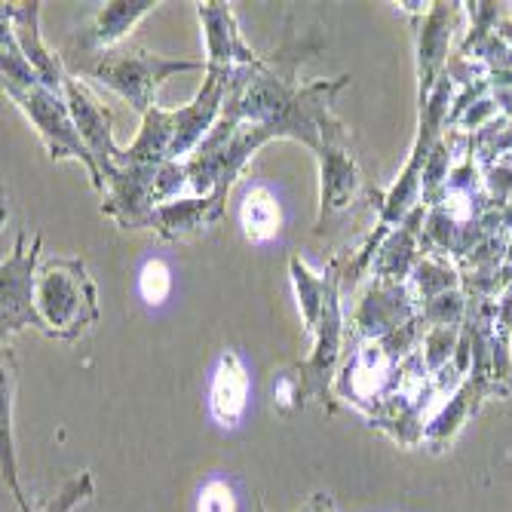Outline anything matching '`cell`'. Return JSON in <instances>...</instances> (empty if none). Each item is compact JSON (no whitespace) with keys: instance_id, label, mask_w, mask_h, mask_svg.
<instances>
[{"instance_id":"6da1fadb","label":"cell","mask_w":512,"mask_h":512,"mask_svg":"<svg viewBox=\"0 0 512 512\" xmlns=\"http://www.w3.org/2000/svg\"><path fill=\"white\" fill-rule=\"evenodd\" d=\"M230 83H234V74L206 71V80L191 105H184L178 111H163L154 105L142 117V132H138L132 148H126V166L129 163L163 166V163H175L181 154L194 151L200 138L212 129L221 102L230 96Z\"/></svg>"},{"instance_id":"7a4b0ae2","label":"cell","mask_w":512,"mask_h":512,"mask_svg":"<svg viewBox=\"0 0 512 512\" xmlns=\"http://www.w3.org/2000/svg\"><path fill=\"white\" fill-rule=\"evenodd\" d=\"M200 68L206 65L191 59L154 56L142 50V46H114V50L105 53H77L74 59V71L96 77L99 83L114 89L142 117L154 108V92L166 77L181 71H200Z\"/></svg>"},{"instance_id":"3957f363","label":"cell","mask_w":512,"mask_h":512,"mask_svg":"<svg viewBox=\"0 0 512 512\" xmlns=\"http://www.w3.org/2000/svg\"><path fill=\"white\" fill-rule=\"evenodd\" d=\"M34 304L43 322V335L50 338L71 341L86 325L99 319L96 283L86 273V264L77 258H56L43 264L34 289Z\"/></svg>"},{"instance_id":"277c9868","label":"cell","mask_w":512,"mask_h":512,"mask_svg":"<svg viewBox=\"0 0 512 512\" xmlns=\"http://www.w3.org/2000/svg\"><path fill=\"white\" fill-rule=\"evenodd\" d=\"M4 92L22 108V114L37 126L43 145H46V151H50L53 160H77V163H83V169L92 178V188H99V191L105 188V175H102L96 157H92V151L86 148L62 92L46 89L43 83L7 86Z\"/></svg>"},{"instance_id":"5b68a950","label":"cell","mask_w":512,"mask_h":512,"mask_svg":"<svg viewBox=\"0 0 512 512\" xmlns=\"http://www.w3.org/2000/svg\"><path fill=\"white\" fill-rule=\"evenodd\" d=\"M184 178H188V169L178 166V163H163V166L129 163V166H120L117 175L108 178L111 191H108L102 212L117 218V224L126 230L148 227L154 209L175 200Z\"/></svg>"},{"instance_id":"8992f818","label":"cell","mask_w":512,"mask_h":512,"mask_svg":"<svg viewBox=\"0 0 512 512\" xmlns=\"http://www.w3.org/2000/svg\"><path fill=\"white\" fill-rule=\"evenodd\" d=\"M338 283H341V264L332 261L329 264V295H325V307L322 316L313 329V341L316 350L313 356L295 368L292 375L298 381V393L301 402L304 399H319V402H332V378H335V365L341 356V295H338Z\"/></svg>"},{"instance_id":"52a82bcc","label":"cell","mask_w":512,"mask_h":512,"mask_svg":"<svg viewBox=\"0 0 512 512\" xmlns=\"http://www.w3.org/2000/svg\"><path fill=\"white\" fill-rule=\"evenodd\" d=\"M37 252H40V234H34V240L28 246V234L22 230L16 237L13 252L4 258V267H0V276H4V344H7V338H13L22 329L43 332V322H40V313L34 304Z\"/></svg>"},{"instance_id":"ba28073f","label":"cell","mask_w":512,"mask_h":512,"mask_svg":"<svg viewBox=\"0 0 512 512\" xmlns=\"http://www.w3.org/2000/svg\"><path fill=\"white\" fill-rule=\"evenodd\" d=\"M319 169H322V206H319V230L325 221L350 209L362 188V175L356 169L353 154L347 151V132L335 120L322 132V151H319Z\"/></svg>"},{"instance_id":"9c48e42d","label":"cell","mask_w":512,"mask_h":512,"mask_svg":"<svg viewBox=\"0 0 512 512\" xmlns=\"http://www.w3.org/2000/svg\"><path fill=\"white\" fill-rule=\"evenodd\" d=\"M65 102L71 108V117L83 135L86 148L92 151V157H96L105 181L117 175L120 166H126V151H120L114 145V120H111V111L92 96V92L77 80V77H68L65 80Z\"/></svg>"},{"instance_id":"30bf717a","label":"cell","mask_w":512,"mask_h":512,"mask_svg":"<svg viewBox=\"0 0 512 512\" xmlns=\"http://www.w3.org/2000/svg\"><path fill=\"white\" fill-rule=\"evenodd\" d=\"M200 22L206 28V71L237 74L240 68H258L264 59L243 40L234 10L224 4H200Z\"/></svg>"},{"instance_id":"8fae6325","label":"cell","mask_w":512,"mask_h":512,"mask_svg":"<svg viewBox=\"0 0 512 512\" xmlns=\"http://www.w3.org/2000/svg\"><path fill=\"white\" fill-rule=\"evenodd\" d=\"M37 19H40V4H37V0H34V4H4V22L13 28V37L19 43L22 56L37 71V77L43 80L46 89L62 92V96H65L68 74L62 71V62L53 56L50 46L40 40Z\"/></svg>"},{"instance_id":"7c38bea8","label":"cell","mask_w":512,"mask_h":512,"mask_svg":"<svg viewBox=\"0 0 512 512\" xmlns=\"http://www.w3.org/2000/svg\"><path fill=\"white\" fill-rule=\"evenodd\" d=\"M457 4H433L427 19L417 31V74H421V108L430 102L436 77L442 74L445 56H448V40L457 19Z\"/></svg>"},{"instance_id":"4fadbf2b","label":"cell","mask_w":512,"mask_h":512,"mask_svg":"<svg viewBox=\"0 0 512 512\" xmlns=\"http://www.w3.org/2000/svg\"><path fill=\"white\" fill-rule=\"evenodd\" d=\"M224 200L227 191H212L209 197H194V200H169L154 209L151 224L163 240H184L197 234V230L209 227L224 215Z\"/></svg>"},{"instance_id":"5bb4252c","label":"cell","mask_w":512,"mask_h":512,"mask_svg":"<svg viewBox=\"0 0 512 512\" xmlns=\"http://www.w3.org/2000/svg\"><path fill=\"white\" fill-rule=\"evenodd\" d=\"M157 4L154 0H120V4H108L105 10L96 13V19L89 22L86 31H80V53H105L129 34V28L148 16Z\"/></svg>"},{"instance_id":"9a60e30c","label":"cell","mask_w":512,"mask_h":512,"mask_svg":"<svg viewBox=\"0 0 512 512\" xmlns=\"http://www.w3.org/2000/svg\"><path fill=\"white\" fill-rule=\"evenodd\" d=\"M488 393H500V390H497V384H488L485 375H473V378L463 381V387L454 393V399L442 408V414L427 427L424 442H427L433 451L445 448V445L460 433V427L470 421V414L479 411V405H482V399H485Z\"/></svg>"},{"instance_id":"2e32d148","label":"cell","mask_w":512,"mask_h":512,"mask_svg":"<svg viewBox=\"0 0 512 512\" xmlns=\"http://www.w3.org/2000/svg\"><path fill=\"white\" fill-rule=\"evenodd\" d=\"M246 393H249V378L240 356L234 350H227L218 362L212 393H209V408L212 417L221 427H237L240 417L246 411Z\"/></svg>"},{"instance_id":"e0dca14e","label":"cell","mask_w":512,"mask_h":512,"mask_svg":"<svg viewBox=\"0 0 512 512\" xmlns=\"http://www.w3.org/2000/svg\"><path fill=\"white\" fill-rule=\"evenodd\" d=\"M13 408H16V359L10 347H4V405H0V454H4V482L19 503L22 512H40L28 503L19 485V463H16V433H13Z\"/></svg>"},{"instance_id":"ac0fdd59","label":"cell","mask_w":512,"mask_h":512,"mask_svg":"<svg viewBox=\"0 0 512 512\" xmlns=\"http://www.w3.org/2000/svg\"><path fill=\"white\" fill-rule=\"evenodd\" d=\"M289 270H292L298 307H301V316H304V332L313 335L316 322L322 316V307H325V295H329V270H325L322 276H316V273H310V267L301 258H292Z\"/></svg>"},{"instance_id":"d6986e66","label":"cell","mask_w":512,"mask_h":512,"mask_svg":"<svg viewBox=\"0 0 512 512\" xmlns=\"http://www.w3.org/2000/svg\"><path fill=\"white\" fill-rule=\"evenodd\" d=\"M276 224H279V209L276 200L270 197L267 188H255L249 191L246 203H243V227H246V237L261 243L270 240L276 234Z\"/></svg>"},{"instance_id":"ffe728a7","label":"cell","mask_w":512,"mask_h":512,"mask_svg":"<svg viewBox=\"0 0 512 512\" xmlns=\"http://www.w3.org/2000/svg\"><path fill=\"white\" fill-rule=\"evenodd\" d=\"M92 494V476L89 473H80V476H74V479H68L65 485H62V491L46 503L40 512H71L80 500H86Z\"/></svg>"},{"instance_id":"44dd1931","label":"cell","mask_w":512,"mask_h":512,"mask_svg":"<svg viewBox=\"0 0 512 512\" xmlns=\"http://www.w3.org/2000/svg\"><path fill=\"white\" fill-rule=\"evenodd\" d=\"M142 295L151 301V304H160L166 295H169V286H172V279H169V270L163 261H148L145 270H142Z\"/></svg>"},{"instance_id":"7402d4cb","label":"cell","mask_w":512,"mask_h":512,"mask_svg":"<svg viewBox=\"0 0 512 512\" xmlns=\"http://www.w3.org/2000/svg\"><path fill=\"white\" fill-rule=\"evenodd\" d=\"M200 512H234V497L224 482H209L200 494Z\"/></svg>"},{"instance_id":"603a6c76","label":"cell","mask_w":512,"mask_h":512,"mask_svg":"<svg viewBox=\"0 0 512 512\" xmlns=\"http://www.w3.org/2000/svg\"><path fill=\"white\" fill-rule=\"evenodd\" d=\"M451 341H454V332H448V325H442V329H436L430 338H427V362H430V368H439L445 359H448V353H451Z\"/></svg>"},{"instance_id":"cb8c5ba5","label":"cell","mask_w":512,"mask_h":512,"mask_svg":"<svg viewBox=\"0 0 512 512\" xmlns=\"http://www.w3.org/2000/svg\"><path fill=\"white\" fill-rule=\"evenodd\" d=\"M307 512H335V503L329 494H313V500L307 503Z\"/></svg>"},{"instance_id":"d4e9b609","label":"cell","mask_w":512,"mask_h":512,"mask_svg":"<svg viewBox=\"0 0 512 512\" xmlns=\"http://www.w3.org/2000/svg\"><path fill=\"white\" fill-rule=\"evenodd\" d=\"M258 512H264V506H261V503H258Z\"/></svg>"}]
</instances>
